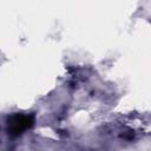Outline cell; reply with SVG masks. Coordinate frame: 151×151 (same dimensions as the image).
<instances>
[{"mask_svg":"<svg viewBox=\"0 0 151 151\" xmlns=\"http://www.w3.org/2000/svg\"><path fill=\"white\" fill-rule=\"evenodd\" d=\"M33 125V117L26 114H13L7 119V131L11 136H19Z\"/></svg>","mask_w":151,"mask_h":151,"instance_id":"obj_1","label":"cell"}]
</instances>
